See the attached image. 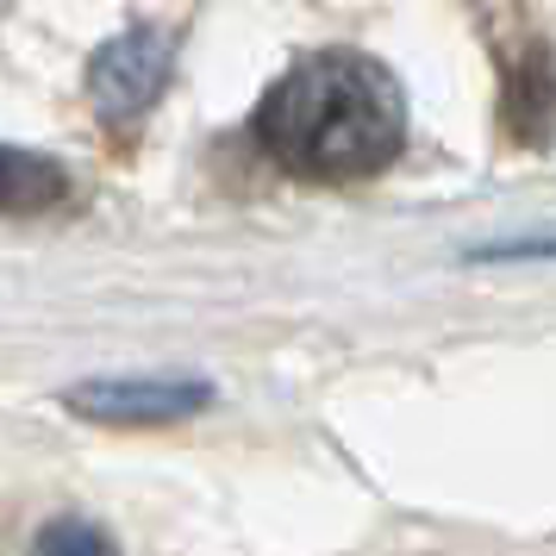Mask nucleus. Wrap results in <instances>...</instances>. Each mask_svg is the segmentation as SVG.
Returning a JSON list of instances; mask_svg holds the SVG:
<instances>
[{
  "mask_svg": "<svg viewBox=\"0 0 556 556\" xmlns=\"http://www.w3.org/2000/svg\"><path fill=\"white\" fill-rule=\"evenodd\" d=\"M256 138L294 176L356 181L388 169L406 144V101L376 56H301L256 106Z\"/></svg>",
  "mask_w": 556,
  "mask_h": 556,
  "instance_id": "1",
  "label": "nucleus"
},
{
  "mask_svg": "<svg viewBox=\"0 0 556 556\" xmlns=\"http://www.w3.org/2000/svg\"><path fill=\"white\" fill-rule=\"evenodd\" d=\"M476 256H556V238H519V244H488Z\"/></svg>",
  "mask_w": 556,
  "mask_h": 556,
  "instance_id": "7",
  "label": "nucleus"
},
{
  "mask_svg": "<svg viewBox=\"0 0 556 556\" xmlns=\"http://www.w3.org/2000/svg\"><path fill=\"white\" fill-rule=\"evenodd\" d=\"M63 406L88 426H169L213 406V388L194 376H101L63 388Z\"/></svg>",
  "mask_w": 556,
  "mask_h": 556,
  "instance_id": "2",
  "label": "nucleus"
},
{
  "mask_svg": "<svg viewBox=\"0 0 556 556\" xmlns=\"http://www.w3.org/2000/svg\"><path fill=\"white\" fill-rule=\"evenodd\" d=\"M63 201V169L51 156L7 151L0 144V213H38V206Z\"/></svg>",
  "mask_w": 556,
  "mask_h": 556,
  "instance_id": "5",
  "label": "nucleus"
},
{
  "mask_svg": "<svg viewBox=\"0 0 556 556\" xmlns=\"http://www.w3.org/2000/svg\"><path fill=\"white\" fill-rule=\"evenodd\" d=\"M38 551H106V531L63 519V526H45V531H38Z\"/></svg>",
  "mask_w": 556,
  "mask_h": 556,
  "instance_id": "6",
  "label": "nucleus"
},
{
  "mask_svg": "<svg viewBox=\"0 0 556 556\" xmlns=\"http://www.w3.org/2000/svg\"><path fill=\"white\" fill-rule=\"evenodd\" d=\"M169 63H176V38L156 31V26H131V31H119L113 45H101V51H94V70H88V94L101 106V119L131 126V119L163 94Z\"/></svg>",
  "mask_w": 556,
  "mask_h": 556,
  "instance_id": "3",
  "label": "nucleus"
},
{
  "mask_svg": "<svg viewBox=\"0 0 556 556\" xmlns=\"http://www.w3.org/2000/svg\"><path fill=\"white\" fill-rule=\"evenodd\" d=\"M551 119H556L551 45H526V56L506 70L501 126H506V138H513V144H551Z\"/></svg>",
  "mask_w": 556,
  "mask_h": 556,
  "instance_id": "4",
  "label": "nucleus"
}]
</instances>
